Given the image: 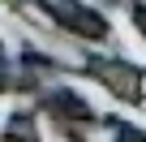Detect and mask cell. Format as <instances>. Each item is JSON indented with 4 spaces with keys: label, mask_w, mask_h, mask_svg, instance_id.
I'll list each match as a JSON object with an SVG mask.
<instances>
[{
    "label": "cell",
    "mask_w": 146,
    "mask_h": 142,
    "mask_svg": "<svg viewBox=\"0 0 146 142\" xmlns=\"http://www.w3.org/2000/svg\"><path fill=\"white\" fill-rule=\"evenodd\" d=\"M35 108L43 112V116H52L56 121V133H64V138H82L99 116L90 112V103L78 95V91H69V86H52V91H43L39 99H35Z\"/></svg>",
    "instance_id": "obj_1"
},
{
    "label": "cell",
    "mask_w": 146,
    "mask_h": 142,
    "mask_svg": "<svg viewBox=\"0 0 146 142\" xmlns=\"http://www.w3.org/2000/svg\"><path fill=\"white\" fill-rule=\"evenodd\" d=\"M129 17H133V26L146 35V0H133V5H129Z\"/></svg>",
    "instance_id": "obj_6"
},
{
    "label": "cell",
    "mask_w": 146,
    "mask_h": 142,
    "mask_svg": "<svg viewBox=\"0 0 146 142\" xmlns=\"http://www.w3.org/2000/svg\"><path fill=\"white\" fill-rule=\"evenodd\" d=\"M5 5H9V9H22V5H26V0H5Z\"/></svg>",
    "instance_id": "obj_7"
},
{
    "label": "cell",
    "mask_w": 146,
    "mask_h": 142,
    "mask_svg": "<svg viewBox=\"0 0 146 142\" xmlns=\"http://www.w3.org/2000/svg\"><path fill=\"white\" fill-rule=\"evenodd\" d=\"M35 5L56 26H64L69 35H78V39H90V43L108 39V17L99 9H90V5H78V0H35Z\"/></svg>",
    "instance_id": "obj_3"
},
{
    "label": "cell",
    "mask_w": 146,
    "mask_h": 142,
    "mask_svg": "<svg viewBox=\"0 0 146 142\" xmlns=\"http://www.w3.org/2000/svg\"><path fill=\"white\" fill-rule=\"evenodd\" d=\"M5 133H39V125H35V121H30V116H13V121H9V129H5Z\"/></svg>",
    "instance_id": "obj_5"
},
{
    "label": "cell",
    "mask_w": 146,
    "mask_h": 142,
    "mask_svg": "<svg viewBox=\"0 0 146 142\" xmlns=\"http://www.w3.org/2000/svg\"><path fill=\"white\" fill-rule=\"evenodd\" d=\"M82 69H86L95 82H103L120 103H142L146 69H137V65H129V60H120V56H99V52H90Z\"/></svg>",
    "instance_id": "obj_2"
},
{
    "label": "cell",
    "mask_w": 146,
    "mask_h": 142,
    "mask_svg": "<svg viewBox=\"0 0 146 142\" xmlns=\"http://www.w3.org/2000/svg\"><path fill=\"white\" fill-rule=\"evenodd\" d=\"M39 82H30L22 69H9V60H5V52H0V95L5 91H35Z\"/></svg>",
    "instance_id": "obj_4"
}]
</instances>
